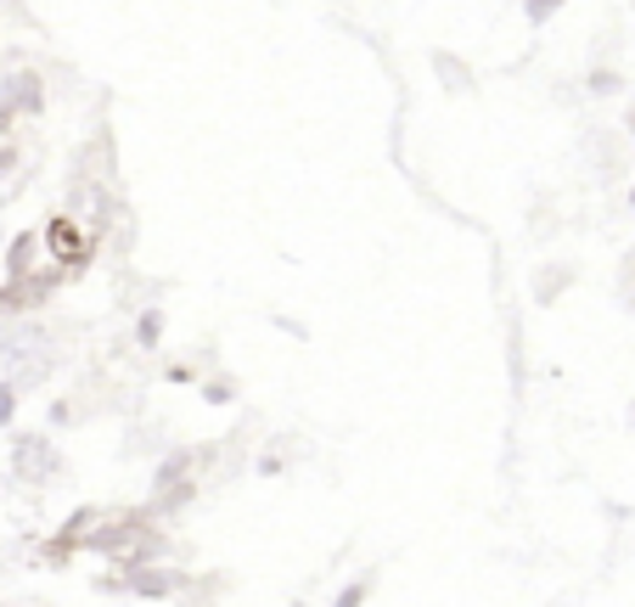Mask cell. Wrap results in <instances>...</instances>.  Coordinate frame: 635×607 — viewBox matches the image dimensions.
Masks as SVG:
<instances>
[{
  "label": "cell",
  "mask_w": 635,
  "mask_h": 607,
  "mask_svg": "<svg viewBox=\"0 0 635 607\" xmlns=\"http://www.w3.org/2000/svg\"><path fill=\"white\" fill-rule=\"evenodd\" d=\"M57 372V343L46 326L18 321V326H0V383L12 388H40Z\"/></svg>",
  "instance_id": "6da1fadb"
},
{
  "label": "cell",
  "mask_w": 635,
  "mask_h": 607,
  "mask_svg": "<svg viewBox=\"0 0 635 607\" xmlns=\"http://www.w3.org/2000/svg\"><path fill=\"white\" fill-rule=\"evenodd\" d=\"M57 473H62L57 439H46V433H23V439H12V478H18V484L46 489Z\"/></svg>",
  "instance_id": "7a4b0ae2"
},
{
  "label": "cell",
  "mask_w": 635,
  "mask_h": 607,
  "mask_svg": "<svg viewBox=\"0 0 635 607\" xmlns=\"http://www.w3.org/2000/svg\"><path fill=\"white\" fill-rule=\"evenodd\" d=\"M113 590H130V596H174V590H187V574L158 568V563H130L124 579H113Z\"/></svg>",
  "instance_id": "3957f363"
},
{
  "label": "cell",
  "mask_w": 635,
  "mask_h": 607,
  "mask_svg": "<svg viewBox=\"0 0 635 607\" xmlns=\"http://www.w3.org/2000/svg\"><path fill=\"white\" fill-rule=\"evenodd\" d=\"M40 108H46V91H40L34 73H12L7 84H0V119H12V113H40Z\"/></svg>",
  "instance_id": "277c9868"
},
{
  "label": "cell",
  "mask_w": 635,
  "mask_h": 607,
  "mask_svg": "<svg viewBox=\"0 0 635 607\" xmlns=\"http://www.w3.org/2000/svg\"><path fill=\"white\" fill-rule=\"evenodd\" d=\"M433 68H439V79L450 84V91H467V84H473V79H467V62H462V57H444V51H439V57H433Z\"/></svg>",
  "instance_id": "5b68a950"
},
{
  "label": "cell",
  "mask_w": 635,
  "mask_h": 607,
  "mask_svg": "<svg viewBox=\"0 0 635 607\" xmlns=\"http://www.w3.org/2000/svg\"><path fill=\"white\" fill-rule=\"evenodd\" d=\"M51 247H57L62 259H79V253H84V242H79V231H73L68 220H57V225H51Z\"/></svg>",
  "instance_id": "8992f818"
},
{
  "label": "cell",
  "mask_w": 635,
  "mask_h": 607,
  "mask_svg": "<svg viewBox=\"0 0 635 607\" xmlns=\"http://www.w3.org/2000/svg\"><path fill=\"white\" fill-rule=\"evenodd\" d=\"M135 337H141V350H158V337H163V315H158V310H141Z\"/></svg>",
  "instance_id": "52a82bcc"
},
{
  "label": "cell",
  "mask_w": 635,
  "mask_h": 607,
  "mask_svg": "<svg viewBox=\"0 0 635 607\" xmlns=\"http://www.w3.org/2000/svg\"><path fill=\"white\" fill-rule=\"evenodd\" d=\"M29 265H34V236H18V242H12V259H7V271L23 276Z\"/></svg>",
  "instance_id": "ba28073f"
},
{
  "label": "cell",
  "mask_w": 635,
  "mask_h": 607,
  "mask_svg": "<svg viewBox=\"0 0 635 607\" xmlns=\"http://www.w3.org/2000/svg\"><path fill=\"white\" fill-rule=\"evenodd\" d=\"M563 287H568V271H546V276H534V293H540V304H552Z\"/></svg>",
  "instance_id": "9c48e42d"
},
{
  "label": "cell",
  "mask_w": 635,
  "mask_h": 607,
  "mask_svg": "<svg viewBox=\"0 0 635 607\" xmlns=\"http://www.w3.org/2000/svg\"><path fill=\"white\" fill-rule=\"evenodd\" d=\"M585 91H591V97H613V91H618V73H613V68H596V73L585 79Z\"/></svg>",
  "instance_id": "30bf717a"
},
{
  "label": "cell",
  "mask_w": 635,
  "mask_h": 607,
  "mask_svg": "<svg viewBox=\"0 0 635 607\" xmlns=\"http://www.w3.org/2000/svg\"><path fill=\"white\" fill-rule=\"evenodd\" d=\"M203 399H209V405H231V399H236V383H231V377H225V383H209Z\"/></svg>",
  "instance_id": "8fae6325"
},
{
  "label": "cell",
  "mask_w": 635,
  "mask_h": 607,
  "mask_svg": "<svg viewBox=\"0 0 635 607\" xmlns=\"http://www.w3.org/2000/svg\"><path fill=\"white\" fill-rule=\"evenodd\" d=\"M366 601V579H354V585H343V596L332 601V607H360Z\"/></svg>",
  "instance_id": "7c38bea8"
},
{
  "label": "cell",
  "mask_w": 635,
  "mask_h": 607,
  "mask_svg": "<svg viewBox=\"0 0 635 607\" xmlns=\"http://www.w3.org/2000/svg\"><path fill=\"white\" fill-rule=\"evenodd\" d=\"M557 7H563V0H528V23H546Z\"/></svg>",
  "instance_id": "4fadbf2b"
},
{
  "label": "cell",
  "mask_w": 635,
  "mask_h": 607,
  "mask_svg": "<svg viewBox=\"0 0 635 607\" xmlns=\"http://www.w3.org/2000/svg\"><path fill=\"white\" fill-rule=\"evenodd\" d=\"M12 411H18V388L0 383V422H12Z\"/></svg>",
  "instance_id": "5bb4252c"
},
{
  "label": "cell",
  "mask_w": 635,
  "mask_h": 607,
  "mask_svg": "<svg viewBox=\"0 0 635 607\" xmlns=\"http://www.w3.org/2000/svg\"><path fill=\"white\" fill-rule=\"evenodd\" d=\"M624 135H629V141H635V113H629V124H624Z\"/></svg>",
  "instance_id": "9a60e30c"
},
{
  "label": "cell",
  "mask_w": 635,
  "mask_h": 607,
  "mask_svg": "<svg viewBox=\"0 0 635 607\" xmlns=\"http://www.w3.org/2000/svg\"><path fill=\"white\" fill-rule=\"evenodd\" d=\"M629 209H635V186H629Z\"/></svg>",
  "instance_id": "2e32d148"
}]
</instances>
